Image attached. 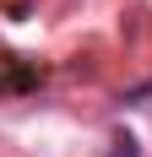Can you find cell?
<instances>
[{
	"instance_id": "6da1fadb",
	"label": "cell",
	"mask_w": 152,
	"mask_h": 157,
	"mask_svg": "<svg viewBox=\"0 0 152 157\" xmlns=\"http://www.w3.org/2000/svg\"><path fill=\"white\" fill-rule=\"evenodd\" d=\"M114 157H136V141L130 136H114Z\"/></svg>"
}]
</instances>
